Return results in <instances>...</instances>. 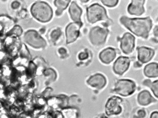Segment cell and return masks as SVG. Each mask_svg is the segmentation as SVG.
<instances>
[{
	"label": "cell",
	"mask_w": 158,
	"mask_h": 118,
	"mask_svg": "<svg viewBox=\"0 0 158 118\" xmlns=\"http://www.w3.org/2000/svg\"><path fill=\"white\" fill-rule=\"evenodd\" d=\"M80 1L83 3H86L89 0H80Z\"/></svg>",
	"instance_id": "d6a6232c"
},
{
	"label": "cell",
	"mask_w": 158,
	"mask_h": 118,
	"mask_svg": "<svg viewBox=\"0 0 158 118\" xmlns=\"http://www.w3.org/2000/svg\"><path fill=\"white\" fill-rule=\"evenodd\" d=\"M23 32L22 28L20 26H15L9 32L7 33V35H14L19 36L21 35Z\"/></svg>",
	"instance_id": "44dd1931"
},
{
	"label": "cell",
	"mask_w": 158,
	"mask_h": 118,
	"mask_svg": "<svg viewBox=\"0 0 158 118\" xmlns=\"http://www.w3.org/2000/svg\"><path fill=\"white\" fill-rule=\"evenodd\" d=\"M59 52L60 54L63 55V54H66V50L64 48H61L59 50Z\"/></svg>",
	"instance_id": "4dcf8cb0"
},
{
	"label": "cell",
	"mask_w": 158,
	"mask_h": 118,
	"mask_svg": "<svg viewBox=\"0 0 158 118\" xmlns=\"http://www.w3.org/2000/svg\"><path fill=\"white\" fill-rule=\"evenodd\" d=\"M120 23L127 29L139 37L147 39L152 27V21L150 17L131 18L123 16Z\"/></svg>",
	"instance_id": "6da1fadb"
},
{
	"label": "cell",
	"mask_w": 158,
	"mask_h": 118,
	"mask_svg": "<svg viewBox=\"0 0 158 118\" xmlns=\"http://www.w3.org/2000/svg\"><path fill=\"white\" fill-rule=\"evenodd\" d=\"M88 54L86 51L82 52L79 55V59L81 60H84L87 59L88 57Z\"/></svg>",
	"instance_id": "d4e9b609"
},
{
	"label": "cell",
	"mask_w": 158,
	"mask_h": 118,
	"mask_svg": "<svg viewBox=\"0 0 158 118\" xmlns=\"http://www.w3.org/2000/svg\"><path fill=\"white\" fill-rule=\"evenodd\" d=\"M109 33V31L108 29L100 26L94 27L89 32V40L93 45L102 46L106 42Z\"/></svg>",
	"instance_id": "5b68a950"
},
{
	"label": "cell",
	"mask_w": 158,
	"mask_h": 118,
	"mask_svg": "<svg viewBox=\"0 0 158 118\" xmlns=\"http://www.w3.org/2000/svg\"><path fill=\"white\" fill-rule=\"evenodd\" d=\"M61 33L62 32H61V30L58 28L53 30L50 35L51 41L54 43L56 42L61 35Z\"/></svg>",
	"instance_id": "ffe728a7"
},
{
	"label": "cell",
	"mask_w": 158,
	"mask_h": 118,
	"mask_svg": "<svg viewBox=\"0 0 158 118\" xmlns=\"http://www.w3.org/2000/svg\"><path fill=\"white\" fill-rule=\"evenodd\" d=\"M145 0H132L128 7V11L131 15L139 16L144 12L143 7Z\"/></svg>",
	"instance_id": "4fadbf2b"
},
{
	"label": "cell",
	"mask_w": 158,
	"mask_h": 118,
	"mask_svg": "<svg viewBox=\"0 0 158 118\" xmlns=\"http://www.w3.org/2000/svg\"><path fill=\"white\" fill-rule=\"evenodd\" d=\"M154 96L158 98V79L151 82L149 86Z\"/></svg>",
	"instance_id": "7402d4cb"
},
{
	"label": "cell",
	"mask_w": 158,
	"mask_h": 118,
	"mask_svg": "<svg viewBox=\"0 0 158 118\" xmlns=\"http://www.w3.org/2000/svg\"><path fill=\"white\" fill-rule=\"evenodd\" d=\"M87 84L93 87L98 90L103 89L107 83L106 78L101 74H96L95 75L90 76L87 81Z\"/></svg>",
	"instance_id": "7c38bea8"
},
{
	"label": "cell",
	"mask_w": 158,
	"mask_h": 118,
	"mask_svg": "<svg viewBox=\"0 0 158 118\" xmlns=\"http://www.w3.org/2000/svg\"><path fill=\"white\" fill-rule=\"evenodd\" d=\"M153 32H154V35H155V37L156 38H158V26H156L155 27Z\"/></svg>",
	"instance_id": "f1b7e54d"
},
{
	"label": "cell",
	"mask_w": 158,
	"mask_h": 118,
	"mask_svg": "<svg viewBox=\"0 0 158 118\" xmlns=\"http://www.w3.org/2000/svg\"><path fill=\"white\" fill-rule=\"evenodd\" d=\"M117 51L113 48L108 47L102 51L99 55V58L102 63L109 64L111 63L116 56Z\"/></svg>",
	"instance_id": "5bb4252c"
},
{
	"label": "cell",
	"mask_w": 158,
	"mask_h": 118,
	"mask_svg": "<svg viewBox=\"0 0 158 118\" xmlns=\"http://www.w3.org/2000/svg\"><path fill=\"white\" fill-rule=\"evenodd\" d=\"M146 112L144 110H139L137 112V115L139 117V118H144L146 116Z\"/></svg>",
	"instance_id": "484cf974"
},
{
	"label": "cell",
	"mask_w": 158,
	"mask_h": 118,
	"mask_svg": "<svg viewBox=\"0 0 158 118\" xmlns=\"http://www.w3.org/2000/svg\"><path fill=\"white\" fill-rule=\"evenodd\" d=\"M136 89L134 81L129 79H120L117 80L114 85L112 93L118 94L123 97H127L133 94Z\"/></svg>",
	"instance_id": "277c9868"
},
{
	"label": "cell",
	"mask_w": 158,
	"mask_h": 118,
	"mask_svg": "<svg viewBox=\"0 0 158 118\" xmlns=\"http://www.w3.org/2000/svg\"><path fill=\"white\" fill-rule=\"evenodd\" d=\"M101 1L103 4L106 6L109 7H113L117 5L118 0H101Z\"/></svg>",
	"instance_id": "603a6c76"
},
{
	"label": "cell",
	"mask_w": 158,
	"mask_h": 118,
	"mask_svg": "<svg viewBox=\"0 0 158 118\" xmlns=\"http://www.w3.org/2000/svg\"><path fill=\"white\" fill-rule=\"evenodd\" d=\"M131 64V59L126 56H120L116 59L113 65V70L115 74L122 75L129 69Z\"/></svg>",
	"instance_id": "9c48e42d"
},
{
	"label": "cell",
	"mask_w": 158,
	"mask_h": 118,
	"mask_svg": "<svg viewBox=\"0 0 158 118\" xmlns=\"http://www.w3.org/2000/svg\"><path fill=\"white\" fill-rule=\"evenodd\" d=\"M143 73L148 78H156L158 77V63L152 62L144 67Z\"/></svg>",
	"instance_id": "e0dca14e"
},
{
	"label": "cell",
	"mask_w": 158,
	"mask_h": 118,
	"mask_svg": "<svg viewBox=\"0 0 158 118\" xmlns=\"http://www.w3.org/2000/svg\"><path fill=\"white\" fill-rule=\"evenodd\" d=\"M69 11L71 19L74 22H82L81 17L82 10L75 2H73L71 3L69 7Z\"/></svg>",
	"instance_id": "2e32d148"
},
{
	"label": "cell",
	"mask_w": 158,
	"mask_h": 118,
	"mask_svg": "<svg viewBox=\"0 0 158 118\" xmlns=\"http://www.w3.org/2000/svg\"><path fill=\"white\" fill-rule=\"evenodd\" d=\"M142 64H141L140 62H139V61H137L135 63L134 67L135 68L140 67H142Z\"/></svg>",
	"instance_id": "1f68e13d"
},
{
	"label": "cell",
	"mask_w": 158,
	"mask_h": 118,
	"mask_svg": "<svg viewBox=\"0 0 158 118\" xmlns=\"http://www.w3.org/2000/svg\"><path fill=\"white\" fill-rule=\"evenodd\" d=\"M137 51L138 61L142 64L149 62L155 55V51L146 47H138L137 48Z\"/></svg>",
	"instance_id": "8fae6325"
},
{
	"label": "cell",
	"mask_w": 158,
	"mask_h": 118,
	"mask_svg": "<svg viewBox=\"0 0 158 118\" xmlns=\"http://www.w3.org/2000/svg\"><path fill=\"white\" fill-rule=\"evenodd\" d=\"M33 17L41 22H48L52 19L53 10L47 3L37 2L32 5L31 8Z\"/></svg>",
	"instance_id": "7a4b0ae2"
},
{
	"label": "cell",
	"mask_w": 158,
	"mask_h": 118,
	"mask_svg": "<svg viewBox=\"0 0 158 118\" xmlns=\"http://www.w3.org/2000/svg\"><path fill=\"white\" fill-rule=\"evenodd\" d=\"M71 0H55L54 4L57 10L56 14V16H60L62 14L64 10L69 5Z\"/></svg>",
	"instance_id": "ac0fdd59"
},
{
	"label": "cell",
	"mask_w": 158,
	"mask_h": 118,
	"mask_svg": "<svg viewBox=\"0 0 158 118\" xmlns=\"http://www.w3.org/2000/svg\"><path fill=\"white\" fill-rule=\"evenodd\" d=\"M83 26L82 22H74L68 25L66 28V43L75 42L80 35V30Z\"/></svg>",
	"instance_id": "30bf717a"
},
{
	"label": "cell",
	"mask_w": 158,
	"mask_h": 118,
	"mask_svg": "<svg viewBox=\"0 0 158 118\" xmlns=\"http://www.w3.org/2000/svg\"><path fill=\"white\" fill-rule=\"evenodd\" d=\"M151 82V81L150 79H145L143 82V84L144 85V86H147V87H149Z\"/></svg>",
	"instance_id": "83f0119b"
},
{
	"label": "cell",
	"mask_w": 158,
	"mask_h": 118,
	"mask_svg": "<svg viewBox=\"0 0 158 118\" xmlns=\"http://www.w3.org/2000/svg\"><path fill=\"white\" fill-rule=\"evenodd\" d=\"M137 101L141 106H147L152 103L156 102L157 100L152 96L149 91L143 90L138 95Z\"/></svg>",
	"instance_id": "9a60e30c"
},
{
	"label": "cell",
	"mask_w": 158,
	"mask_h": 118,
	"mask_svg": "<svg viewBox=\"0 0 158 118\" xmlns=\"http://www.w3.org/2000/svg\"><path fill=\"white\" fill-rule=\"evenodd\" d=\"M20 6V3L17 1H15V2H13L12 4H11V7L14 9H16L19 8Z\"/></svg>",
	"instance_id": "4316f807"
},
{
	"label": "cell",
	"mask_w": 158,
	"mask_h": 118,
	"mask_svg": "<svg viewBox=\"0 0 158 118\" xmlns=\"http://www.w3.org/2000/svg\"><path fill=\"white\" fill-rule=\"evenodd\" d=\"M120 47L125 54L129 55L133 51L135 47V37L131 33H125L122 37L119 38Z\"/></svg>",
	"instance_id": "ba28073f"
},
{
	"label": "cell",
	"mask_w": 158,
	"mask_h": 118,
	"mask_svg": "<svg viewBox=\"0 0 158 118\" xmlns=\"http://www.w3.org/2000/svg\"><path fill=\"white\" fill-rule=\"evenodd\" d=\"M24 40L26 43L35 48H44L47 45L45 40L35 31L30 30L26 32Z\"/></svg>",
	"instance_id": "52a82bcc"
},
{
	"label": "cell",
	"mask_w": 158,
	"mask_h": 118,
	"mask_svg": "<svg viewBox=\"0 0 158 118\" xmlns=\"http://www.w3.org/2000/svg\"><path fill=\"white\" fill-rule=\"evenodd\" d=\"M150 118H158V112L157 111L153 112L150 115Z\"/></svg>",
	"instance_id": "f546056e"
},
{
	"label": "cell",
	"mask_w": 158,
	"mask_h": 118,
	"mask_svg": "<svg viewBox=\"0 0 158 118\" xmlns=\"http://www.w3.org/2000/svg\"><path fill=\"white\" fill-rule=\"evenodd\" d=\"M45 77L48 79L50 81H52L55 80L56 77V75L55 71L52 69H49L46 70L44 72Z\"/></svg>",
	"instance_id": "d6986e66"
},
{
	"label": "cell",
	"mask_w": 158,
	"mask_h": 118,
	"mask_svg": "<svg viewBox=\"0 0 158 118\" xmlns=\"http://www.w3.org/2000/svg\"><path fill=\"white\" fill-rule=\"evenodd\" d=\"M123 99L119 97L114 96L110 98L105 105V112L108 116H117L122 113L121 104Z\"/></svg>",
	"instance_id": "8992f818"
},
{
	"label": "cell",
	"mask_w": 158,
	"mask_h": 118,
	"mask_svg": "<svg viewBox=\"0 0 158 118\" xmlns=\"http://www.w3.org/2000/svg\"><path fill=\"white\" fill-rule=\"evenodd\" d=\"M87 18L88 21L91 23H95L100 21H105L110 25L113 22L107 15L106 11L104 7L95 3L87 7Z\"/></svg>",
	"instance_id": "3957f363"
},
{
	"label": "cell",
	"mask_w": 158,
	"mask_h": 118,
	"mask_svg": "<svg viewBox=\"0 0 158 118\" xmlns=\"http://www.w3.org/2000/svg\"><path fill=\"white\" fill-rule=\"evenodd\" d=\"M20 54L21 55H23L24 57H30V55L29 52L28 50L27 49V47L24 44L22 45V47L20 49Z\"/></svg>",
	"instance_id": "cb8c5ba5"
}]
</instances>
